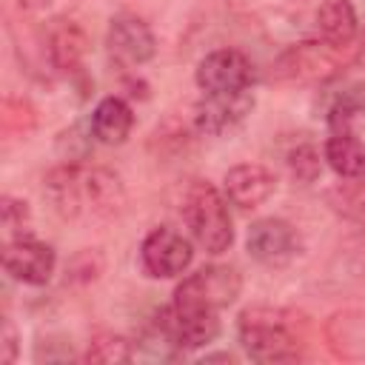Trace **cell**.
<instances>
[{
  "label": "cell",
  "instance_id": "obj_1",
  "mask_svg": "<svg viewBox=\"0 0 365 365\" xmlns=\"http://www.w3.org/2000/svg\"><path fill=\"white\" fill-rule=\"evenodd\" d=\"M305 317L282 305H251L237 319V339L254 362H297L305 356Z\"/></svg>",
  "mask_w": 365,
  "mask_h": 365
},
{
  "label": "cell",
  "instance_id": "obj_2",
  "mask_svg": "<svg viewBox=\"0 0 365 365\" xmlns=\"http://www.w3.org/2000/svg\"><path fill=\"white\" fill-rule=\"evenodd\" d=\"M182 222L205 254H225L234 242V222L225 194L208 180H191L182 194Z\"/></svg>",
  "mask_w": 365,
  "mask_h": 365
},
{
  "label": "cell",
  "instance_id": "obj_3",
  "mask_svg": "<svg viewBox=\"0 0 365 365\" xmlns=\"http://www.w3.org/2000/svg\"><path fill=\"white\" fill-rule=\"evenodd\" d=\"M348 63H356V46H334L317 37L288 46L277 57L274 74L285 83H325L336 77Z\"/></svg>",
  "mask_w": 365,
  "mask_h": 365
},
{
  "label": "cell",
  "instance_id": "obj_4",
  "mask_svg": "<svg viewBox=\"0 0 365 365\" xmlns=\"http://www.w3.org/2000/svg\"><path fill=\"white\" fill-rule=\"evenodd\" d=\"M242 291V279L228 265H205L174 288L171 305L177 311H200V314H220L228 308Z\"/></svg>",
  "mask_w": 365,
  "mask_h": 365
},
{
  "label": "cell",
  "instance_id": "obj_5",
  "mask_svg": "<svg viewBox=\"0 0 365 365\" xmlns=\"http://www.w3.org/2000/svg\"><path fill=\"white\" fill-rule=\"evenodd\" d=\"M202 94H240L257 83L254 63L237 48H214L197 63L194 74Z\"/></svg>",
  "mask_w": 365,
  "mask_h": 365
},
{
  "label": "cell",
  "instance_id": "obj_6",
  "mask_svg": "<svg viewBox=\"0 0 365 365\" xmlns=\"http://www.w3.org/2000/svg\"><path fill=\"white\" fill-rule=\"evenodd\" d=\"M194 259L191 240L182 237L180 231L160 225L151 228L140 245V265L151 279H171L182 277Z\"/></svg>",
  "mask_w": 365,
  "mask_h": 365
},
{
  "label": "cell",
  "instance_id": "obj_7",
  "mask_svg": "<svg viewBox=\"0 0 365 365\" xmlns=\"http://www.w3.org/2000/svg\"><path fill=\"white\" fill-rule=\"evenodd\" d=\"M3 268L11 279L40 288L54 277L57 254L48 242L37 240L34 234H23L3 242Z\"/></svg>",
  "mask_w": 365,
  "mask_h": 365
},
{
  "label": "cell",
  "instance_id": "obj_8",
  "mask_svg": "<svg viewBox=\"0 0 365 365\" xmlns=\"http://www.w3.org/2000/svg\"><path fill=\"white\" fill-rule=\"evenodd\" d=\"M245 251L251 254V259H257L265 268H282L297 257L299 234L282 217H262L251 222L245 237Z\"/></svg>",
  "mask_w": 365,
  "mask_h": 365
},
{
  "label": "cell",
  "instance_id": "obj_9",
  "mask_svg": "<svg viewBox=\"0 0 365 365\" xmlns=\"http://www.w3.org/2000/svg\"><path fill=\"white\" fill-rule=\"evenodd\" d=\"M106 46H108L111 57L120 60L123 66H143L157 54V37H154L151 26L131 11L111 17Z\"/></svg>",
  "mask_w": 365,
  "mask_h": 365
},
{
  "label": "cell",
  "instance_id": "obj_10",
  "mask_svg": "<svg viewBox=\"0 0 365 365\" xmlns=\"http://www.w3.org/2000/svg\"><path fill=\"white\" fill-rule=\"evenodd\" d=\"M46 48H48L51 71L66 77L83 74V60L88 54V34L77 20L54 17L46 26Z\"/></svg>",
  "mask_w": 365,
  "mask_h": 365
},
{
  "label": "cell",
  "instance_id": "obj_11",
  "mask_svg": "<svg viewBox=\"0 0 365 365\" xmlns=\"http://www.w3.org/2000/svg\"><path fill=\"white\" fill-rule=\"evenodd\" d=\"M254 108V94L240 91V94H202L200 103L194 106V125L202 134L220 137L234 131Z\"/></svg>",
  "mask_w": 365,
  "mask_h": 365
},
{
  "label": "cell",
  "instance_id": "obj_12",
  "mask_svg": "<svg viewBox=\"0 0 365 365\" xmlns=\"http://www.w3.org/2000/svg\"><path fill=\"white\" fill-rule=\"evenodd\" d=\"M274 191H277V177L271 168L259 163H240L228 168L222 177V194L240 211H251L262 205Z\"/></svg>",
  "mask_w": 365,
  "mask_h": 365
},
{
  "label": "cell",
  "instance_id": "obj_13",
  "mask_svg": "<svg viewBox=\"0 0 365 365\" xmlns=\"http://www.w3.org/2000/svg\"><path fill=\"white\" fill-rule=\"evenodd\" d=\"M83 165L80 163H63L57 168H51L43 180V194L48 200V205L63 217V220H74L86 211V180H83Z\"/></svg>",
  "mask_w": 365,
  "mask_h": 365
},
{
  "label": "cell",
  "instance_id": "obj_14",
  "mask_svg": "<svg viewBox=\"0 0 365 365\" xmlns=\"http://www.w3.org/2000/svg\"><path fill=\"white\" fill-rule=\"evenodd\" d=\"M88 128H91L97 143H103V145H123L128 140L131 128H134V111L117 94L103 97L94 106L91 117H88Z\"/></svg>",
  "mask_w": 365,
  "mask_h": 365
},
{
  "label": "cell",
  "instance_id": "obj_15",
  "mask_svg": "<svg viewBox=\"0 0 365 365\" xmlns=\"http://www.w3.org/2000/svg\"><path fill=\"white\" fill-rule=\"evenodd\" d=\"M322 157L342 180H365V140L354 131H331L322 145Z\"/></svg>",
  "mask_w": 365,
  "mask_h": 365
},
{
  "label": "cell",
  "instance_id": "obj_16",
  "mask_svg": "<svg viewBox=\"0 0 365 365\" xmlns=\"http://www.w3.org/2000/svg\"><path fill=\"white\" fill-rule=\"evenodd\" d=\"M317 31L322 40L334 46H356L359 17L351 0H319L317 9Z\"/></svg>",
  "mask_w": 365,
  "mask_h": 365
},
{
  "label": "cell",
  "instance_id": "obj_17",
  "mask_svg": "<svg viewBox=\"0 0 365 365\" xmlns=\"http://www.w3.org/2000/svg\"><path fill=\"white\" fill-rule=\"evenodd\" d=\"M365 114V83H348L334 91L325 106V123L331 131H354V123Z\"/></svg>",
  "mask_w": 365,
  "mask_h": 365
},
{
  "label": "cell",
  "instance_id": "obj_18",
  "mask_svg": "<svg viewBox=\"0 0 365 365\" xmlns=\"http://www.w3.org/2000/svg\"><path fill=\"white\" fill-rule=\"evenodd\" d=\"M83 180H86V208L94 211V214H114L120 205H123V185L120 180L106 171V168H86L83 171Z\"/></svg>",
  "mask_w": 365,
  "mask_h": 365
},
{
  "label": "cell",
  "instance_id": "obj_19",
  "mask_svg": "<svg viewBox=\"0 0 365 365\" xmlns=\"http://www.w3.org/2000/svg\"><path fill=\"white\" fill-rule=\"evenodd\" d=\"M134 356V348L125 336L111 334V331H100L88 339V348L83 354V362H103V365H114V362H128Z\"/></svg>",
  "mask_w": 365,
  "mask_h": 365
},
{
  "label": "cell",
  "instance_id": "obj_20",
  "mask_svg": "<svg viewBox=\"0 0 365 365\" xmlns=\"http://www.w3.org/2000/svg\"><path fill=\"white\" fill-rule=\"evenodd\" d=\"M0 123H3V131H6L9 137H26V134L34 131V125H37L34 106H31L26 97L6 94V97H3V114H0Z\"/></svg>",
  "mask_w": 365,
  "mask_h": 365
},
{
  "label": "cell",
  "instance_id": "obj_21",
  "mask_svg": "<svg viewBox=\"0 0 365 365\" xmlns=\"http://www.w3.org/2000/svg\"><path fill=\"white\" fill-rule=\"evenodd\" d=\"M322 160L325 157H319V148L308 140L291 145L288 154H285V165H288L291 177L299 180V182H314L322 174Z\"/></svg>",
  "mask_w": 365,
  "mask_h": 365
},
{
  "label": "cell",
  "instance_id": "obj_22",
  "mask_svg": "<svg viewBox=\"0 0 365 365\" xmlns=\"http://www.w3.org/2000/svg\"><path fill=\"white\" fill-rule=\"evenodd\" d=\"M0 220H3V231H6V240H14V237H23V234H31L29 225H31V211H29V202L26 200H17V197H3V208H0Z\"/></svg>",
  "mask_w": 365,
  "mask_h": 365
},
{
  "label": "cell",
  "instance_id": "obj_23",
  "mask_svg": "<svg viewBox=\"0 0 365 365\" xmlns=\"http://www.w3.org/2000/svg\"><path fill=\"white\" fill-rule=\"evenodd\" d=\"M34 359L37 362H68V359H74V354H71V342H37V348H34Z\"/></svg>",
  "mask_w": 365,
  "mask_h": 365
},
{
  "label": "cell",
  "instance_id": "obj_24",
  "mask_svg": "<svg viewBox=\"0 0 365 365\" xmlns=\"http://www.w3.org/2000/svg\"><path fill=\"white\" fill-rule=\"evenodd\" d=\"M3 351H0V359L6 362V365H11L14 359H17V331H14V325H11V319L6 317L3 319Z\"/></svg>",
  "mask_w": 365,
  "mask_h": 365
},
{
  "label": "cell",
  "instance_id": "obj_25",
  "mask_svg": "<svg viewBox=\"0 0 365 365\" xmlns=\"http://www.w3.org/2000/svg\"><path fill=\"white\" fill-rule=\"evenodd\" d=\"M356 63H362L365 66V34L359 37V43H356Z\"/></svg>",
  "mask_w": 365,
  "mask_h": 365
}]
</instances>
